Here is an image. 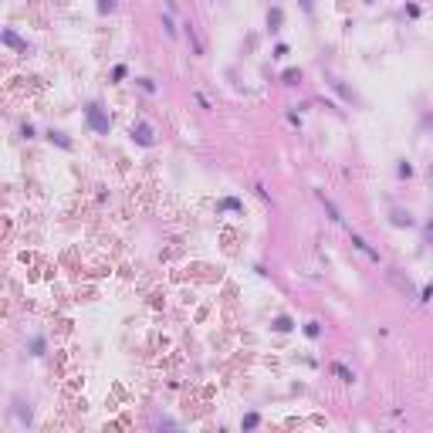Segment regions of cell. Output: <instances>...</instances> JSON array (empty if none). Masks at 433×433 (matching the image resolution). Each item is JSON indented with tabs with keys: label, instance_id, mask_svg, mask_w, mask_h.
Masks as SVG:
<instances>
[{
	"label": "cell",
	"instance_id": "ac0fdd59",
	"mask_svg": "<svg viewBox=\"0 0 433 433\" xmlns=\"http://www.w3.org/2000/svg\"><path fill=\"white\" fill-rule=\"evenodd\" d=\"M31 348H34V356H44V339H34V342H31Z\"/></svg>",
	"mask_w": 433,
	"mask_h": 433
},
{
	"label": "cell",
	"instance_id": "ba28073f",
	"mask_svg": "<svg viewBox=\"0 0 433 433\" xmlns=\"http://www.w3.org/2000/svg\"><path fill=\"white\" fill-rule=\"evenodd\" d=\"M352 244H356V247H359V251H362V254H366V257H369V261H376V264H379V251H372V244H369L366 237H359V234H352Z\"/></svg>",
	"mask_w": 433,
	"mask_h": 433
},
{
	"label": "cell",
	"instance_id": "52a82bcc",
	"mask_svg": "<svg viewBox=\"0 0 433 433\" xmlns=\"http://www.w3.org/2000/svg\"><path fill=\"white\" fill-rule=\"evenodd\" d=\"M318 200H321V207H325V213H329L332 220H335V224H345V216H342V210L335 207V203H332V200L325 197V193H321V190H318Z\"/></svg>",
	"mask_w": 433,
	"mask_h": 433
},
{
	"label": "cell",
	"instance_id": "cb8c5ba5",
	"mask_svg": "<svg viewBox=\"0 0 433 433\" xmlns=\"http://www.w3.org/2000/svg\"><path fill=\"white\" fill-rule=\"evenodd\" d=\"M369 4H372V0H369Z\"/></svg>",
	"mask_w": 433,
	"mask_h": 433
},
{
	"label": "cell",
	"instance_id": "8fae6325",
	"mask_svg": "<svg viewBox=\"0 0 433 433\" xmlns=\"http://www.w3.org/2000/svg\"><path fill=\"white\" fill-rule=\"evenodd\" d=\"M47 139H51V142H58V146H65V149H71V142H68L65 136H61V132H47Z\"/></svg>",
	"mask_w": 433,
	"mask_h": 433
},
{
	"label": "cell",
	"instance_id": "9c48e42d",
	"mask_svg": "<svg viewBox=\"0 0 433 433\" xmlns=\"http://www.w3.org/2000/svg\"><path fill=\"white\" fill-rule=\"evenodd\" d=\"M281 20H284V14H281V7H274V10H271V14H267V28H271V31H278V28H281Z\"/></svg>",
	"mask_w": 433,
	"mask_h": 433
},
{
	"label": "cell",
	"instance_id": "d6986e66",
	"mask_svg": "<svg viewBox=\"0 0 433 433\" xmlns=\"http://www.w3.org/2000/svg\"><path fill=\"white\" fill-rule=\"evenodd\" d=\"M298 4H302L305 14H315V0H298Z\"/></svg>",
	"mask_w": 433,
	"mask_h": 433
},
{
	"label": "cell",
	"instance_id": "2e32d148",
	"mask_svg": "<svg viewBox=\"0 0 433 433\" xmlns=\"http://www.w3.org/2000/svg\"><path fill=\"white\" fill-rule=\"evenodd\" d=\"M98 10H102V14H112V10H115V0H98Z\"/></svg>",
	"mask_w": 433,
	"mask_h": 433
},
{
	"label": "cell",
	"instance_id": "ffe728a7",
	"mask_svg": "<svg viewBox=\"0 0 433 433\" xmlns=\"http://www.w3.org/2000/svg\"><path fill=\"white\" fill-rule=\"evenodd\" d=\"M112 78H115V82H122V78H125V65H115V71H112Z\"/></svg>",
	"mask_w": 433,
	"mask_h": 433
},
{
	"label": "cell",
	"instance_id": "44dd1931",
	"mask_svg": "<svg viewBox=\"0 0 433 433\" xmlns=\"http://www.w3.org/2000/svg\"><path fill=\"white\" fill-rule=\"evenodd\" d=\"M284 82H288V85H294V82H298V71H294V68H291V71H284Z\"/></svg>",
	"mask_w": 433,
	"mask_h": 433
},
{
	"label": "cell",
	"instance_id": "5bb4252c",
	"mask_svg": "<svg viewBox=\"0 0 433 433\" xmlns=\"http://www.w3.org/2000/svg\"><path fill=\"white\" fill-rule=\"evenodd\" d=\"M163 28H166V34H170V38H176V28H173V14H166V17H163Z\"/></svg>",
	"mask_w": 433,
	"mask_h": 433
},
{
	"label": "cell",
	"instance_id": "7402d4cb",
	"mask_svg": "<svg viewBox=\"0 0 433 433\" xmlns=\"http://www.w3.org/2000/svg\"><path fill=\"white\" fill-rule=\"evenodd\" d=\"M224 207H227V210H240V200L230 197V200H224Z\"/></svg>",
	"mask_w": 433,
	"mask_h": 433
},
{
	"label": "cell",
	"instance_id": "277c9868",
	"mask_svg": "<svg viewBox=\"0 0 433 433\" xmlns=\"http://www.w3.org/2000/svg\"><path fill=\"white\" fill-rule=\"evenodd\" d=\"M132 139L139 142V146H152V142H156V132H152L149 122H136L132 125Z\"/></svg>",
	"mask_w": 433,
	"mask_h": 433
},
{
	"label": "cell",
	"instance_id": "9a60e30c",
	"mask_svg": "<svg viewBox=\"0 0 433 433\" xmlns=\"http://www.w3.org/2000/svg\"><path fill=\"white\" fill-rule=\"evenodd\" d=\"M257 420H261L257 413H247V416H244V430H254V426H257Z\"/></svg>",
	"mask_w": 433,
	"mask_h": 433
},
{
	"label": "cell",
	"instance_id": "30bf717a",
	"mask_svg": "<svg viewBox=\"0 0 433 433\" xmlns=\"http://www.w3.org/2000/svg\"><path fill=\"white\" fill-rule=\"evenodd\" d=\"M332 372H335V376H339L342 383H352V379H356V376H352V372H348L345 366H342V362H335V366H332Z\"/></svg>",
	"mask_w": 433,
	"mask_h": 433
},
{
	"label": "cell",
	"instance_id": "603a6c76",
	"mask_svg": "<svg viewBox=\"0 0 433 433\" xmlns=\"http://www.w3.org/2000/svg\"><path fill=\"white\" fill-rule=\"evenodd\" d=\"M197 102H200V109H210V98L203 92H197Z\"/></svg>",
	"mask_w": 433,
	"mask_h": 433
},
{
	"label": "cell",
	"instance_id": "7c38bea8",
	"mask_svg": "<svg viewBox=\"0 0 433 433\" xmlns=\"http://www.w3.org/2000/svg\"><path fill=\"white\" fill-rule=\"evenodd\" d=\"M305 335L318 339V335H321V325H318V321H308V325H305Z\"/></svg>",
	"mask_w": 433,
	"mask_h": 433
},
{
	"label": "cell",
	"instance_id": "7a4b0ae2",
	"mask_svg": "<svg viewBox=\"0 0 433 433\" xmlns=\"http://www.w3.org/2000/svg\"><path fill=\"white\" fill-rule=\"evenodd\" d=\"M85 119H88V125H92L98 136H109V115L102 112V105H98V102H92L85 109Z\"/></svg>",
	"mask_w": 433,
	"mask_h": 433
},
{
	"label": "cell",
	"instance_id": "5b68a950",
	"mask_svg": "<svg viewBox=\"0 0 433 433\" xmlns=\"http://www.w3.org/2000/svg\"><path fill=\"white\" fill-rule=\"evenodd\" d=\"M389 220H393V227H413V224H416L413 213H410V210H403V207H393V210H389Z\"/></svg>",
	"mask_w": 433,
	"mask_h": 433
},
{
	"label": "cell",
	"instance_id": "4fadbf2b",
	"mask_svg": "<svg viewBox=\"0 0 433 433\" xmlns=\"http://www.w3.org/2000/svg\"><path fill=\"white\" fill-rule=\"evenodd\" d=\"M274 329H278V332H288V329H291V318H288V315H281V318L274 321Z\"/></svg>",
	"mask_w": 433,
	"mask_h": 433
},
{
	"label": "cell",
	"instance_id": "6da1fadb",
	"mask_svg": "<svg viewBox=\"0 0 433 433\" xmlns=\"http://www.w3.org/2000/svg\"><path fill=\"white\" fill-rule=\"evenodd\" d=\"M386 281L393 284L399 294H406V298H416V284H413V278H410V274H403L399 267H389V271H386Z\"/></svg>",
	"mask_w": 433,
	"mask_h": 433
},
{
	"label": "cell",
	"instance_id": "8992f818",
	"mask_svg": "<svg viewBox=\"0 0 433 433\" xmlns=\"http://www.w3.org/2000/svg\"><path fill=\"white\" fill-rule=\"evenodd\" d=\"M183 34H186V41L193 44V55H207V47H203V38L197 34V28H193V24H183Z\"/></svg>",
	"mask_w": 433,
	"mask_h": 433
},
{
	"label": "cell",
	"instance_id": "3957f363",
	"mask_svg": "<svg viewBox=\"0 0 433 433\" xmlns=\"http://www.w3.org/2000/svg\"><path fill=\"white\" fill-rule=\"evenodd\" d=\"M0 44H7L10 51H17V55H28V51H31V47H28V41H24V38H17V34H14L10 28H4V31H0Z\"/></svg>",
	"mask_w": 433,
	"mask_h": 433
},
{
	"label": "cell",
	"instance_id": "e0dca14e",
	"mask_svg": "<svg viewBox=\"0 0 433 433\" xmlns=\"http://www.w3.org/2000/svg\"><path fill=\"white\" fill-rule=\"evenodd\" d=\"M139 88H142V92H156V85H152V78H139Z\"/></svg>",
	"mask_w": 433,
	"mask_h": 433
}]
</instances>
